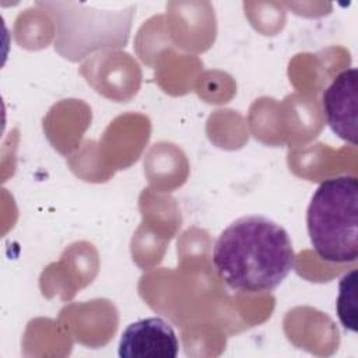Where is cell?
Segmentation results:
<instances>
[{
    "label": "cell",
    "mask_w": 358,
    "mask_h": 358,
    "mask_svg": "<svg viewBox=\"0 0 358 358\" xmlns=\"http://www.w3.org/2000/svg\"><path fill=\"white\" fill-rule=\"evenodd\" d=\"M213 264L234 291L270 292L295 267V252L280 224L264 215H243L218 235Z\"/></svg>",
    "instance_id": "6da1fadb"
},
{
    "label": "cell",
    "mask_w": 358,
    "mask_h": 358,
    "mask_svg": "<svg viewBox=\"0 0 358 358\" xmlns=\"http://www.w3.org/2000/svg\"><path fill=\"white\" fill-rule=\"evenodd\" d=\"M306 229L316 255L330 263L358 257V179L341 175L323 180L306 210Z\"/></svg>",
    "instance_id": "7a4b0ae2"
},
{
    "label": "cell",
    "mask_w": 358,
    "mask_h": 358,
    "mask_svg": "<svg viewBox=\"0 0 358 358\" xmlns=\"http://www.w3.org/2000/svg\"><path fill=\"white\" fill-rule=\"evenodd\" d=\"M323 112L331 131L341 140L357 145L358 71L355 67L338 73L323 92Z\"/></svg>",
    "instance_id": "3957f363"
},
{
    "label": "cell",
    "mask_w": 358,
    "mask_h": 358,
    "mask_svg": "<svg viewBox=\"0 0 358 358\" xmlns=\"http://www.w3.org/2000/svg\"><path fill=\"white\" fill-rule=\"evenodd\" d=\"M178 352L173 327L157 316L130 323L122 331L117 351L122 358H175Z\"/></svg>",
    "instance_id": "277c9868"
},
{
    "label": "cell",
    "mask_w": 358,
    "mask_h": 358,
    "mask_svg": "<svg viewBox=\"0 0 358 358\" xmlns=\"http://www.w3.org/2000/svg\"><path fill=\"white\" fill-rule=\"evenodd\" d=\"M336 309L343 327L357 333V270H351L340 278Z\"/></svg>",
    "instance_id": "5b68a950"
}]
</instances>
